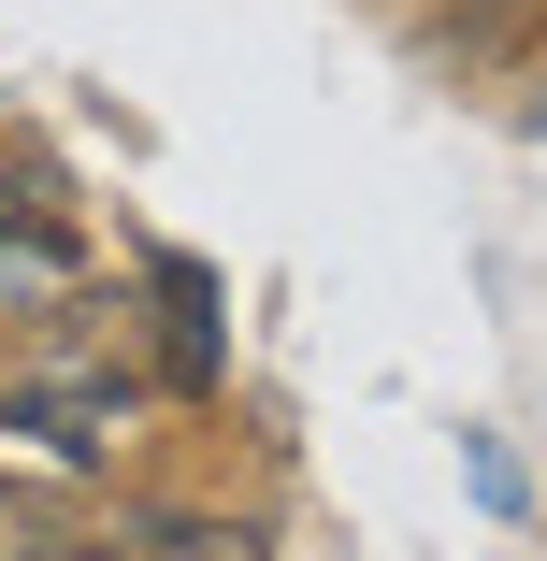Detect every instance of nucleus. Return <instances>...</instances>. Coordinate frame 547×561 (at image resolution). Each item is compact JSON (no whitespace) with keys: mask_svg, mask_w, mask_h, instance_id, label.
Returning <instances> with one entry per match:
<instances>
[{"mask_svg":"<svg viewBox=\"0 0 547 561\" xmlns=\"http://www.w3.org/2000/svg\"><path fill=\"white\" fill-rule=\"evenodd\" d=\"M87 274V231H72V202H58V173H0V288H15V302H58Z\"/></svg>","mask_w":547,"mask_h":561,"instance_id":"obj_1","label":"nucleus"},{"mask_svg":"<svg viewBox=\"0 0 547 561\" xmlns=\"http://www.w3.org/2000/svg\"><path fill=\"white\" fill-rule=\"evenodd\" d=\"M130 561H274V533L231 518V504H145L130 518Z\"/></svg>","mask_w":547,"mask_h":561,"instance_id":"obj_2","label":"nucleus"},{"mask_svg":"<svg viewBox=\"0 0 547 561\" xmlns=\"http://www.w3.org/2000/svg\"><path fill=\"white\" fill-rule=\"evenodd\" d=\"M533 30H547V0H461V15H447V30H432V44H447L461 72H504V58H518Z\"/></svg>","mask_w":547,"mask_h":561,"instance_id":"obj_3","label":"nucleus"},{"mask_svg":"<svg viewBox=\"0 0 547 561\" xmlns=\"http://www.w3.org/2000/svg\"><path fill=\"white\" fill-rule=\"evenodd\" d=\"M0 561H30V533H15V547H0Z\"/></svg>","mask_w":547,"mask_h":561,"instance_id":"obj_4","label":"nucleus"},{"mask_svg":"<svg viewBox=\"0 0 547 561\" xmlns=\"http://www.w3.org/2000/svg\"><path fill=\"white\" fill-rule=\"evenodd\" d=\"M0 547H15V533H0Z\"/></svg>","mask_w":547,"mask_h":561,"instance_id":"obj_5","label":"nucleus"}]
</instances>
